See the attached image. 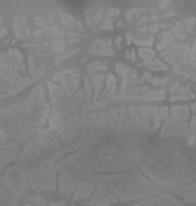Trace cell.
Listing matches in <instances>:
<instances>
[{"instance_id": "obj_1", "label": "cell", "mask_w": 196, "mask_h": 206, "mask_svg": "<svg viewBox=\"0 0 196 206\" xmlns=\"http://www.w3.org/2000/svg\"><path fill=\"white\" fill-rule=\"evenodd\" d=\"M145 64H147L148 69H151V70H167V66L162 61H159V59H154V61H151V62H145Z\"/></svg>"}, {"instance_id": "obj_2", "label": "cell", "mask_w": 196, "mask_h": 206, "mask_svg": "<svg viewBox=\"0 0 196 206\" xmlns=\"http://www.w3.org/2000/svg\"><path fill=\"white\" fill-rule=\"evenodd\" d=\"M106 81H108V91H109V94H114L115 92V89H117V81H115V77L114 75H108L106 77Z\"/></svg>"}, {"instance_id": "obj_3", "label": "cell", "mask_w": 196, "mask_h": 206, "mask_svg": "<svg viewBox=\"0 0 196 206\" xmlns=\"http://www.w3.org/2000/svg\"><path fill=\"white\" fill-rule=\"evenodd\" d=\"M139 55H140L145 61H152V58H154V52L149 50V49H140V50H139Z\"/></svg>"}, {"instance_id": "obj_4", "label": "cell", "mask_w": 196, "mask_h": 206, "mask_svg": "<svg viewBox=\"0 0 196 206\" xmlns=\"http://www.w3.org/2000/svg\"><path fill=\"white\" fill-rule=\"evenodd\" d=\"M115 69H117V72H118L120 75H123V78H128L129 72H131V69L126 67V66H125V64H121V62H118V64L115 66Z\"/></svg>"}, {"instance_id": "obj_5", "label": "cell", "mask_w": 196, "mask_h": 206, "mask_svg": "<svg viewBox=\"0 0 196 206\" xmlns=\"http://www.w3.org/2000/svg\"><path fill=\"white\" fill-rule=\"evenodd\" d=\"M104 80L103 75H97V77L94 78V86H95V95H100V91H101V81Z\"/></svg>"}, {"instance_id": "obj_6", "label": "cell", "mask_w": 196, "mask_h": 206, "mask_svg": "<svg viewBox=\"0 0 196 206\" xmlns=\"http://www.w3.org/2000/svg\"><path fill=\"white\" fill-rule=\"evenodd\" d=\"M44 69H45V66L42 64L39 69H33V70H30V72H31V78H33V80H38L42 74H44Z\"/></svg>"}, {"instance_id": "obj_7", "label": "cell", "mask_w": 196, "mask_h": 206, "mask_svg": "<svg viewBox=\"0 0 196 206\" xmlns=\"http://www.w3.org/2000/svg\"><path fill=\"white\" fill-rule=\"evenodd\" d=\"M101 67H103L101 62H98V61H97V62H92V64L87 67V72H89V74H94V72L97 70V69H101Z\"/></svg>"}, {"instance_id": "obj_8", "label": "cell", "mask_w": 196, "mask_h": 206, "mask_svg": "<svg viewBox=\"0 0 196 206\" xmlns=\"http://www.w3.org/2000/svg\"><path fill=\"white\" fill-rule=\"evenodd\" d=\"M101 28H103V30H111V28H112V19H111V17H106L104 22L101 24Z\"/></svg>"}, {"instance_id": "obj_9", "label": "cell", "mask_w": 196, "mask_h": 206, "mask_svg": "<svg viewBox=\"0 0 196 206\" xmlns=\"http://www.w3.org/2000/svg\"><path fill=\"white\" fill-rule=\"evenodd\" d=\"M62 24L64 25H70V24H73V17L72 16H69V14H62Z\"/></svg>"}, {"instance_id": "obj_10", "label": "cell", "mask_w": 196, "mask_h": 206, "mask_svg": "<svg viewBox=\"0 0 196 206\" xmlns=\"http://www.w3.org/2000/svg\"><path fill=\"white\" fill-rule=\"evenodd\" d=\"M118 13H120V11H118L117 8H109L108 9V17L112 19V16H118Z\"/></svg>"}, {"instance_id": "obj_11", "label": "cell", "mask_w": 196, "mask_h": 206, "mask_svg": "<svg viewBox=\"0 0 196 206\" xmlns=\"http://www.w3.org/2000/svg\"><path fill=\"white\" fill-rule=\"evenodd\" d=\"M139 45H143V47H149V45L152 44V38H149L148 41H137Z\"/></svg>"}, {"instance_id": "obj_12", "label": "cell", "mask_w": 196, "mask_h": 206, "mask_svg": "<svg viewBox=\"0 0 196 206\" xmlns=\"http://www.w3.org/2000/svg\"><path fill=\"white\" fill-rule=\"evenodd\" d=\"M185 25L188 27V30H191V28H193V25H195V17L187 19V21H185Z\"/></svg>"}, {"instance_id": "obj_13", "label": "cell", "mask_w": 196, "mask_h": 206, "mask_svg": "<svg viewBox=\"0 0 196 206\" xmlns=\"http://www.w3.org/2000/svg\"><path fill=\"white\" fill-rule=\"evenodd\" d=\"M126 56H128V59H131V61H135V52L132 50V49L126 53Z\"/></svg>"}, {"instance_id": "obj_14", "label": "cell", "mask_w": 196, "mask_h": 206, "mask_svg": "<svg viewBox=\"0 0 196 206\" xmlns=\"http://www.w3.org/2000/svg\"><path fill=\"white\" fill-rule=\"evenodd\" d=\"M132 16H134V9H129V11L126 13V19H128L129 22H132Z\"/></svg>"}, {"instance_id": "obj_15", "label": "cell", "mask_w": 196, "mask_h": 206, "mask_svg": "<svg viewBox=\"0 0 196 206\" xmlns=\"http://www.w3.org/2000/svg\"><path fill=\"white\" fill-rule=\"evenodd\" d=\"M179 89H181V86H179V83H174V84L171 86V92H178Z\"/></svg>"}, {"instance_id": "obj_16", "label": "cell", "mask_w": 196, "mask_h": 206, "mask_svg": "<svg viewBox=\"0 0 196 206\" xmlns=\"http://www.w3.org/2000/svg\"><path fill=\"white\" fill-rule=\"evenodd\" d=\"M181 28H182V24H176V25H174V33H176V35H179Z\"/></svg>"}, {"instance_id": "obj_17", "label": "cell", "mask_w": 196, "mask_h": 206, "mask_svg": "<svg viewBox=\"0 0 196 206\" xmlns=\"http://www.w3.org/2000/svg\"><path fill=\"white\" fill-rule=\"evenodd\" d=\"M42 33H44L42 30H36V31H34V36H36V38H41V36H42Z\"/></svg>"}, {"instance_id": "obj_18", "label": "cell", "mask_w": 196, "mask_h": 206, "mask_svg": "<svg viewBox=\"0 0 196 206\" xmlns=\"http://www.w3.org/2000/svg\"><path fill=\"white\" fill-rule=\"evenodd\" d=\"M126 41H128V44H131V42H132V35H131V33L126 35Z\"/></svg>"}, {"instance_id": "obj_19", "label": "cell", "mask_w": 196, "mask_h": 206, "mask_svg": "<svg viewBox=\"0 0 196 206\" xmlns=\"http://www.w3.org/2000/svg\"><path fill=\"white\" fill-rule=\"evenodd\" d=\"M115 44H117V47H121V38H117V39H115Z\"/></svg>"}, {"instance_id": "obj_20", "label": "cell", "mask_w": 196, "mask_h": 206, "mask_svg": "<svg viewBox=\"0 0 196 206\" xmlns=\"http://www.w3.org/2000/svg\"><path fill=\"white\" fill-rule=\"evenodd\" d=\"M6 35V28H0V38Z\"/></svg>"}, {"instance_id": "obj_21", "label": "cell", "mask_w": 196, "mask_h": 206, "mask_svg": "<svg viewBox=\"0 0 196 206\" xmlns=\"http://www.w3.org/2000/svg\"><path fill=\"white\" fill-rule=\"evenodd\" d=\"M157 30H159V25H152V27H151V31H152V33L157 31Z\"/></svg>"}, {"instance_id": "obj_22", "label": "cell", "mask_w": 196, "mask_h": 206, "mask_svg": "<svg viewBox=\"0 0 196 206\" xmlns=\"http://www.w3.org/2000/svg\"><path fill=\"white\" fill-rule=\"evenodd\" d=\"M159 5H160V6H168V2H160Z\"/></svg>"}]
</instances>
